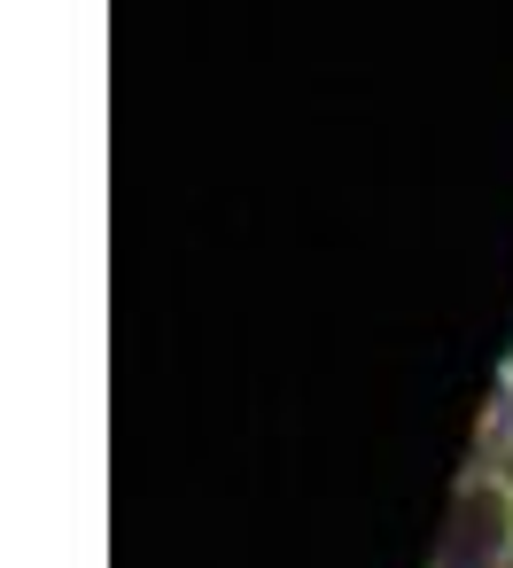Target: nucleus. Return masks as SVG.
Wrapping results in <instances>:
<instances>
[{"instance_id":"nucleus-2","label":"nucleus","mask_w":513,"mask_h":568,"mask_svg":"<svg viewBox=\"0 0 513 568\" xmlns=\"http://www.w3.org/2000/svg\"><path fill=\"white\" fill-rule=\"evenodd\" d=\"M474 452H482V467H505V452H513V366H505V374L490 382V397H482Z\"/></svg>"},{"instance_id":"nucleus-1","label":"nucleus","mask_w":513,"mask_h":568,"mask_svg":"<svg viewBox=\"0 0 513 568\" xmlns=\"http://www.w3.org/2000/svg\"><path fill=\"white\" fill-rule=\"evenodd\" d=\"M428 568H513V475L505 467H466L435 537Z\"/></svg>"}]
</instances>
